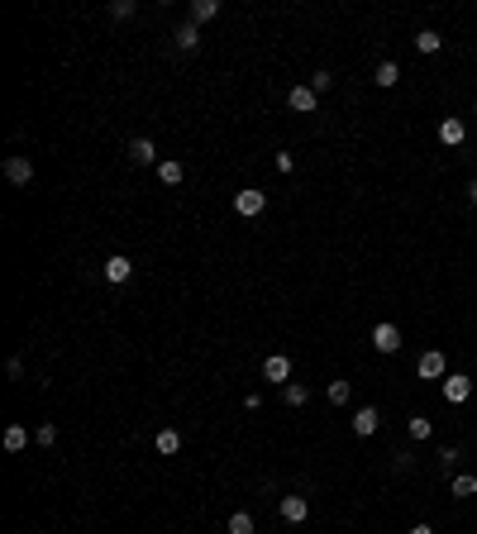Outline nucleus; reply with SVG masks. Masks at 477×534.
Masks as SVG:
<instances>
[{
    "instance_id": "obj_31",
    "label": "nucleus",
    "mask_w": 477,
    "mask_h": 534,
    "mask_svg": "<svg viewBox=\"0 0 477 534\" xmlns=\"http://www.w3.org/2000/svg\"><path fill=\"white\" fill-rule=\"evenodd\" d=\"M411 534H434V530H429V525H411Z\"/></svg>"
},
{
    "instance_id": "obj_11",
    "label": "nucleus",
    "mask_w": 477,
    "mask_h": 534,
    "mask_svg": "<svg viewBox=\"0 0 477 534\" xmlns=\"http://www.w3.org/2000/svg\"><path fill=\"white\" fill-rule=\"evenodd\" d=\"M286 105H291L296 115H310V110L320 105V95L310 91V86H291V95H286Z\"/></svg>"
},
{
    "instance_id": "obj_1",
    "label": "nucleus",
    "mask_w": 477,
    "mask_h": 534,
    "mask_svg": "<svg viewBox=\"0 0 477 534\" xmlns=\"http://www.w3.org/2000/svg\"><path fill=\"white\" fill-rule=\"evenodd\" d=\"M234 210L243 215V220H253V215H263V210H268V191H258V187L238 191V196H234Z\"/></svg>"
},
{
    "instance_id": "obj_29",
    "label": "nucleus",
    "mask_w": 477,
    "mask_h": 534,
    "mask_svg": "<svg viewBox=\"0 0 477 534\" xmlns=\"http://www.w3.org/2000/svg\"><path fill=\"white\" fill-rule=\"evenodd\" d=\"M110 15L115 19H129V15H134V0H110Z\"/></svg>"
},
{
    "instance_id": "obj_19",
    "label": "nucleus",
    "mask_w": 477,
    "mask_h": 534,
    "mask_svg": "<svg viewBox=\"0 0 477 534\" xmlns=\"http://www.w3.org/2000/svg\"><path fill=\"white\" fill-rule=\"evenodd\" d=\"M325 396H330V406H349V396H353V382H339V377H334L330 387H325Z\"/></svg>"
},
{
    "instance_id": "obj_14",
    "label": "nucleus",
    "mask_w": 477,
    "mask_h": 534,
    "mask_svg": "<svg viewBox=\"0 0 477 534\" xmlns=\"http://www.w3.org/2000/svg\"><path fill=\"white\" fill-rule=\"evenodd\" d=\"M282 401H286L291 410H301L305 401H310V387H301V382H286V387H282Z\"/></svg>"
},
{
    "instance_id": "obj_21",
    "label": "nucleus",
    "mask_w": 477,
    "mask_h": 534,
    "mask_svg": "<svg viewBox=\"0 0 477 534\" xmlns=\"http://www.w3.org/2000/svg\"><path fill=\"white\" fill-rule=\"evenodd\" d=\"M415 48H420V53H439V48H444V33L420 29V33H415Z\"/></svg>"
},
{
    "instance_id": "obj_3",
    "label": "nucleus",
    "mask_w": 477,
    "mask_h": 534,
    "mask_svg": "<svg viewBox=\"0 0 477 534\" xmlns=\"http://www.w3.org/2000/svg\"><path fill=\"white\" fill-rule=\"evenodd\" d=\"M5 177H10L15 187H29V182H33V162L24 153H10V157H5Z\"/></svg>"
},
{
    "instance_id": "obj_15",
    "label": "nucleus",
    "mask_w": 477,
    "mask_h": 534,
    "mask_svg": "<svg viewBox=\"0 0 477 534\" xmlns=\"http://www.w3.org/2000/svg\"><path fill=\"white\" fill-rule=\"evenodd\" d=\"M220 15V0H191V24H206Z\"/></svg>"
},
{
    "instance_id": "obj_24",
    "label": "nucleus",
    "mask_w": 477,
    "mask_h": 534,
    "mask_svg": "<svg viewBox=\"0 0 477 534\" xmlns=\"http://www.w3.org/2000/svg\"><path fill=\"white\" fill-rule=\"evenodd\" d=\"M429 434H434V424L425 415H411V439H429Z\"/></svg>"
},
{
    "instance_id": "obj_25",
    "label": "nucleus",
    "mask_w": 477,
    "mask_h": 534,
    "mask_svg": "<svg viewBox=\"0 0 477 534\" xmlns=\"http://www.w3.org/2000/svg\"><path fill=\"white\" fill-rule=\"evenodd\" d=\"M33 439L43 444V449H53V444H58V424H38V429H33Z\"/></svg>"
},
{
    "instance_id": "obj_6",
    "label": "nucleus",
    "mask_w": 477,
    "mask_h": 534,
    "mask_svg": "<svg viewBox=\"0 0 477 534\" xmlns=\"http://www.w3.org/2000/svg\"><path fill=\"white\" fill-rule=\"evenodd\" d=\"M277 511H282L286 525H301V520L310 515V501H305V496H282V501H277Z\"/></svg>"
},
{
    "instance_id": "obj_8",
    "label": "nucleus",
    "mask_w": 477,
    "mask_h": 534,
    "mask_svg": "<svg viewBox=\"0 0 477 534\" xmlns=\"http://www.w3.org/2000/svg\"><path fill=\"white\" fill-rule=\"evenodd\" d=\"M420 377H425V382H434V377H449V362H444V353H439V348H429V353H420Z\"/></svg>"
},
{
    "instance_id": "obj_12",
    "label": "nucleus",
    "mask_w": 477,
    "mask_h": 534,
    "mask_svg": "<svg viewBox=\"0 0 477 534\" xmlns=\"http://www.w3.org/2000/svg\"><path fill=\"white\" fill-rule=\"evenodd\" d=\"M263 377H268V382H282V387H286V382H291V362H286L282 353H272V358H263Z\"/></svg>"
},
{
    "instance_id": "obj_30",
    "label": "nucleus",
    "mask_w": 477,
    "mask_h": 534,
    "mask_svg": "<svg viewBox=\"0 0 477 534\" xmlns=\"http://www.w3.org/2000/svg\"><path fill=\"white\" fill-rule=\"evenodd\" d=\"M468 201L477 205V177H473V182H468Z\"/></svg>"
},
{
    "instance_id": "obj_9",
    "label": "nucleus",
    "mask_w": 477,
    "mask_h": 534,
    "mask_svg": "<svg viewBox=\"0 0 477 534\" xmlns=\"http://www.w3.org/2000/svg\"><path fill=\"white\" fill-rule=\"evenodd\" d=\"M129 277H134V263H129L125 253H110V258H105V282H129Z\"/></svg>"
},
{
    "instance_id": "obj_5",
    "label": "nucleus",
    "mask_w": 477,
    "mask_h": 534,
    "mask_svg": "<svg viewBox=\"0 0 477 534\" xmlns=\"http://www.w3.org/2000/svg\"><path fill=\"white\" fill-rule=\"evenodd\" d=\"M434 134H439V143H444V148H458V143L468 139V129H463V120H458V115L439 120V129H434Z\"/></svg>"
},
{
    "instance_id": "obj_2",
    "label": "nucleus",
    "mask_w": 477,
    "mask_h": 534,
    "mask_svg": "<svg viewBox=\"0 0 477 534\" xmlns=\"http://www.w3.org/2000/svg\"><path fill=\"white\" fill-rule=\"evenodd\" d=\"M468 396H473V377H468V372H449L444 377V401L449 406H463Z\"/></svg>"
},
{
    "instance_id": "obj_28",
    "label": "nucleus",
    "mask_w": 477,
    "mask_h": 534,
    "mask_svg": "<svg viewBox=\"0 0 477 534\" xmlns=\"http://www.w3.org/2000/svg\"><path fill=\"white\" fill-rule=\"evenodd\" d=\"M272 167H277V172H296V157H291V153H277V157H272Z\"/></svg>"
},
{
    "instance_id": "obj_16",
    "label": "nucleus",
    "mask_w": 477,
    "mask_h": 534,
    "mask_svg": "<svg viewBox=\"0 0 477 534\" xmlns=\"http://www.w3.org/2000/svg\"><path fill=\"white\" fill-rule=\"evenodd\" d=\"M372 81H377L382 91H392V86H397V81H401V67H397V63H377V72H372Z\"/></svg>"
},
{
    "instance_id": "obj_20",
    "label": "nucleus",
    "mask_w": 477,
    "mask_h": 534,
    "mask_svg": "<svg viewBox=\"0 0 477 534\" xmlns=\"http://www.w3.org/2000/svg\"><path fill=\"white\" fill-rule=\"evenodd\" d=\"M449 491H454L458 501H468V496H477V477H468V472H458V477L449 482Z\"/></svg>"
},
{
    "instance_id": "obj_27",
    "label": "nucleus",
    "mask_w": 477,
    "mask_h": 534,
    "mask_svg": "<svg viewBox=\"0 0 477 534\" xmlns=\"http://www.w3.org/2000/svg\"><path fill=\"white\" fill-rule=\"evenodd\" d=\"M330 86H334V77H330V72H315V77H310V91H315V95H325Z\"/></svg>"
},
{
    "instance_id": "obj_18",
    "label": "nucleus",
    "mask_w": 477,
    "mask_h": 534,
    "mask_svg": "<svg viewBox=\"0 0 477 534\" xmlns=\"http://www.w3.org/2000/svg\"><path fill=\"white\" fill-rule=\"evenodd\" d=\"M0 444H5V449H10V454H19V449H24V444H29V429H24V424H10V429H5V434H0Z\"/></svg>"
},
{
    "instance_id": "obj_13",
    "label": "nucleus",
    "mask_w": 477,
    "mask_h": 534,
    "mask_svg": "<svg viewBox=\"0 0 477 534\" xmlns=\"http://www.w3.org/2000/svg\"><path fill=\"white\" fill-rule=\"evenodd\" d=\"M224 534H258V520L248 515V511H234L229 525H224Z\"/></svg>"
},
{
    "instance_id": "obj_23",
    "label": "nucleus",
    "mask_w": 477,
    "mask_h": 534,
    "mask_svg": "<svg viewBox=\"0 0 477 534\" xmlns=\"http://www.w3.org/2000/svg\"><path fill=\"white\" fill-rule=\"evenodd\" d=\"M196 43H201V29H196V24H182V29H177V48H182V53H191Z\"/></svg>"
},
{
    "instance_id": "obj_10",
    "label": "nucleus",
    "mask_w": 477,
    "mask_h": 534,
    "mask_svg": "<svg viewBox=\"0 0 477 534\" xmlns=\"http://www.w3.org/2000/svg\"><path fill=\"white\" fill-rule=\"evenodd\" d=\"M372 348H377V353H397L401 348V330L397 325H377V330H372Z\"/></svg>"
},
{
    "instance_id": "obj_17",
    "label": "nucleus",
    "mask_w": 477,
    "mask_h": 534,
    "mask_svg": "<svg viewBox=\"0 0 477 534\" xmlns=\"http://www.w3.org/2000/svg\"><path fill=\"white\" fill-rule=\"evenodd\" d=\"M153 444H158V454H162V458L182 454V434H177V429H158V439H153Z\"/></svg>"
},
{
    "instance_id": "obj_4",
    "label": "nucleus",
    "mask_w": 477,
    "mask_h": 534,
    "mask_svg": "<svg viewBox=\"0 0 477 534\" xmlns=\"http://www.w3.org/2000/svg\"><path fill=\"white\" fill-rule=\"evenodd\" d=\"M377 424H382L377 406H363V410H353V434H358V439H372V434H377Z\"/></svg>"
},
{
    "instance_id": "obj_26",
    "label": "nucleus",
    "mask_w": 477,
    "mask_h": 534,
    "mask_svg": "<svg viewBox=\"0 0 477 534\" xmlns=\"http://www.w3.org/2000/svg\"><path fill=\"white\" fill-rule=\"evenodd\" d=\"M458 458H463V449H454V444H449L444 454H439V468H444V472H454V468H458Z\"/></svg>"
},
{
    "instance_id": "obj_7",
    "label": "nucleus",
    "mask_w": 477,
    "mask_h": 534,
    "mask_svg": "<svg viewBox=\"0 0 477 534\" xmlns=\"http://www.w3.org/2000/svg\"><path fill=\"white\" fill-rule=\"evenodd\" d=\"M129 162H134V167H153V162H158V143L153 139H134L129 143Z\"/></svg>"
},
{
    "instance_id": "obj_22",
    "label": "nucleus",
    "mask_w": 477,
    "mask_h": 534,
    "mask_svg": "<svg viewBox=\"0 0 477 534\" xmlns=\"http://www.w3.org/2000/svg\"><path fill=\"white\" fill-rule=\"evenodd\" d=\"M158 182H162V187H177V182H182V162H177V157L158 162Z\"/></svg>"
}]
</instances>
